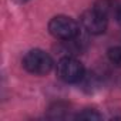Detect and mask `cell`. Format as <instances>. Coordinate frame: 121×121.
<instances>
[{
  "label": "cell",
  "instance_id": "cell-3",
  "mask_svg": "<svg viewBox=\"0 0 121 121\" xmlns=\"http://www.w3.org/2000/svg\"><path fill=\"white\" fill-rule=\"evenodd\" d=\"M57 76L64 83H78L84 77V66L77 58L66 56L57 63Z\"/></svg>",
  "mask_w": 121,
  "mask_h": 121
},
{
  "label": "cell",
  "instance_id": "cell-1",
  "mask_svg": "<svg viewBox=\"0 0 121 121\" xmlns=\"http://www.w3.org/2000/svg\"><path fill=\"white\" fill-rule=\"evenodd\" d=\"M48 31L58 40L71 41L78 36L80 26L74 19L69 16H56L48 23Z\"/></svg>",
  "mask_w": 121,
  "mask_h": 121
},
{
  "label": "cell",
  "instance_id": "cell-8",
  "mask_svg": "<svg viewBox=\"0 0 121 121\" xmlns=\"http://www.w3.org/2000/svg\"><path fill=\"white\" fill-rule=\"evenodd\" d=\"M17 2H19V3H22V2H26V0H17Z\"/></svg>",
  "mask_w": 121,
  "mask_h": 121
},
{
  "label": "cell",
  "instance_id": "cell-5",
  "mask_svg": "<svg viewBox=\"0 0 121 121\" xmlns=\"http://www.w3.org/2000/svg\"><path fill=\"white\" fill-rule=\"evenodd\" d=\"M108 58L112 64L121 67V47H112L108 50Z\"/></svg>",
  "mask_w": 121,
  "mask_h": 121
},
{
  "label": "cell",
  "instance_id": "cell-7",
  "mask_svg": "<svg viewBox=\"0 0 121 121\" xmlns=\"http://www.w3.org/2000/svg\"><path fill=\"white\" fill-rule=\"evenodd\" d=\"M115 17H117V22H118V23L121 24V7H120V9L117 10V14H115Z\"/></svg>",
  "mask_w": 121,
  "mask_h": 121
},
{
  "label": "cell",
  "instance_id": "cell-2",
  "mask_svg": "<svg viewBox=\"0 0 121 121\" xmlns=\"http://www.w3.org/2000/svg\"><path fill=\"white\" fill-rule=\"evenodd\" d=\"M53 58L50 57L48 53L40 50V48H34L30 50L24 58H23V67L36 76H44L47 73L51 71L53 69Z\"/></svg>",
  "mask_w": 121,
  "mask_h": 121
},
{
  "label": "cell",
  "instance_id": "cell-4",
  "mask_svg": "<svg viewBox=\"0 0 121 121\" xmlns=\"http://www.w3.org/2000/svg\"><path fill=\"white\" fill-rule=\"evenodd\" d=\"M80 22L84 30L88 31L90 34H101L107 29V16L97 10L95 7L84 12Z\"/></svg>",
  "mask_w": 121,
  "mask_h": 121
},
{
  "label": "cell",
  "instance_id": "cell-6",
  "mask_svg": "<svg viewBox=\"0 0 121 121\" xmlns=\"http://www.w3.org/2000/svg\"><path fill=\"white\" fill-rule=\"evenodd\" d=\"M78 120H101V115L95 110H84L83 112L77 114Z\"/></svg>",
  "mask_w": 121,
  "mask_h": 121
}]
</instances>
